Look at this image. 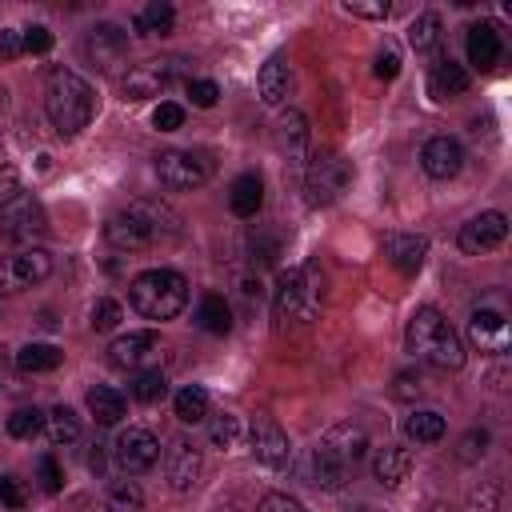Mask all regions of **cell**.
I'll return each mask as SVG.
<instances>
[{"mask_svg": "<svg viewBox=\"0 0 512 512\" xmlns=\"http://www.w3.org/2000/svg\"><path fill=\"white\" fill-rule=\"evenodd\" d=\"M172 236H180V216L160 200H132L120 212H112L104 224V240L120 252H144Z\"/></svg>", "mask_w": 512, "mask_h": 512, "instance_id": "cell-1", "label": "cell"}, {"mask_svg": "<svg viewBox=\"0 0 512 512\" xmlns=\"http://www.w3.org/2000/svg\"><path fill=\"white\" fill-rule=\"evenodd\" d=\"M44 112H48V120L60 136H76L80 128H88V120L96 112L92 84L84 76L68 72V68H52L48 88H44Z\"/></svg>", "mask_w": 512, "mask_h": 512, "instance_id": "cell-2", "label": "cell"}, {"mask_svg": "<svg viewBox=\"0 0 512 512\" xmlns=\"http://www.w3.org/2000/svg\"><path fill=\"white\" fill-rule=\"evenodd\" d=\"M408 352L416 356V360H424V364H432V368H464V340L456 336V328L432 308V304H424V308H416L412 312V320H408Z\"/></svg>", "mask_w": 512, "mask_h": 512, "instance_id": "cell-3", "label": "cell"}, {"mask_svg": "<svg viewBox=\"0 0 512 512\" xmlns=\"http://www.w3.org/2000/svg\"><path fill=\"white\" fill-rule=\"evenodd\" d=\"M316 304H320V276L312 264H296V268H284L276 288H272V320H276V332L284 328H296V324H308L316 316Z\"/></svg>", "mask_w": 512, "mask_h": 512, "instance_id": "cell-4", "label": "cell"}, {"mask_svg": "<svg viewBox=\"0 0 512 512\" xmlns=\"http://www.w3.org/2000/svg\"><path fill=\"white\" fill-rule=\"evenodd\" d=\"M128 300L148 320H172L188 304V280L172 268H148L128 284Z\"/></svg>", "mask_w": 512, "mask_h": 512, "instance_id": "cell-5", "label": "cell"}, {"mask_svg": "<svg viewBox=\"0 0 512 512\" xmlns=\"http://www.w3.org/2000/svg\"><path fill=\"white\" fill-rule=\"evenodd\" d=\"M188 76V60L184 56H164V60H144V64H132L124 76H120V96L140 104V100H152L160 92H168L176 80Z\"/></svg>", "mask_w": 512, "mask_h": 512, "instance_id": "cell-6", "label": "cell"}, {"mask_svg": "<svg viewBox=\"0 0 512 512\" xmlns=\"http://www.w3.org/2000/svg\"><path fill=\"white\" fill-rule=\"evenodd\" d=\"M352 184V164L340 156V152H320L312 156L308 172H304V192H308V204L312 208H324L332 200H340Z\"/></svg>", "mask_w": 512, "mask_h": 512, "instance_id": "cell-7", "label": "cell"}, {"mask_svg": "<svg viewBox=\"0 0 512 512\" xmlns=\"http://www.w3.org/2000/svg\"><path fill=\"white\" fill-rule=\"evenodd\" d=\"M48 232V216L44 204L32 192H16L4 208H0V236L12 244H32Z\"/></svg>", "mask_w": 512, "mask_h": 512, "instance_id": "cell-8", "label": "cell"}, {"mask_svg": "<svg viewBox=\"0 0 512 512\" xmlns=\"http://www.w3.org/2000/svg\"><path fill=\"white\" fill-rule=\"evenodd\" d=\"M52 276V256L44 248H24L0 260V296H20Z\"/></svg>", "mask_w": 512, "mask_h": 512, "instance_id": "cell-9", "label": "cell"}, {"mask_svg": "<svg viewBox=\"0 0 512 512\" xmlns=\"http://www.w3.org/2000/svg\"><path fill=\"white\" fill-rule=\"evenodd\" d=\"M156 176L164 188L172 192H192L200 188L208 176H212V164L200 156V152H188V148H168L156 156Z\"/></svg>", "mask_w": 512, "mask_h": 512, "instance_id": "cell-10", "label": "cell"}, {"mask_svg": "<svg viewBox=\"0 0 512 512\" xmlns=\"http://www.w3.org/2000/svg\"><path fill=\"white\" fill-rule=\"evenodd\" d=\"M112 456H116V464H120L124 472H148V468L160 460V440H156V432L128 424V428L116 436Z\"/></svg>", "mask_w": 512, "mask_h": 512, "instance_id": "cell-11", "label": "cell"}, {"mask_svg": "<svg viewBox=\"0 0 512 512\" xmlns=\"http://www.w3.org/2000/svg\"><path fill=\"white\" fill-rule=\"evenodd\" d=\"M84 56L100 72H116V64H124L128 56V32L120 24H92L84 36Z\"/></svg>", "mask_w": 512, "mask_h": 512, "instance_id": "cell-12", "label": "cell"}, {"mask_svg": "<svg viewBox=\"0 0 512 512\" xmlns=\"http://www.w3.org/2000/svg\"><path fill=\"white\" fill-rule=\"evenodd\" d=\"M164 472H168V484H172L176 492H192L196 480H200V472H204L200 448H196L188 436H176V440L168 444V452H164Z\"/></svg>", "mask_w": 512, "mask_h": 512, "instance_id": "cell-13", "label": "cell"}, {"mask_svg": "<svg viewBox=\"0 0 512 512\" xmlns=\"http://www.w3.org/2000/svg\"><path fill=\"white\" fill-rule=\"evenodd\" d=\"M504 236H508V216L504 212H480L460 228V248L468 256H480V252H492Z\"/></svg>", "mask_w": 512, "mask_h": 512, "instance_id": "cell-14", "label": "cell"}, {"mask_svg": "<svg viewBox=\"0 0 512 512\" xmlns=\"http://www.w3.org/2000/svg\"><path fill=\"white\" fill-rule=\"evenodd\" d=\"M320 452H328L336 464H344V468H356V460L368 452V432L360 428V424H336V428H328L324 436H320V444H316Z\"/></svg>", "mask_w": 512, "mask_h": 512, "instance_id": "cell-15", "label": "cell"}, {"mask_svg": "<svg viewBox=\"0 0 512 512\" xmlns=\"http://www.w3.org/2000/svg\"><path fill=\"white\" fill-rule=\"evenodd\" d=\"M420 168H424L432 180H452V176L464 168V148H460V140H452V136H432V140L420 148Z\"/></svg>", "mask_w": 512, "mask_h": 512, "instance_id": "cell-16", "label": "cell"}, {"mask_svg": "<svg viewBox=\"0 0 512 512\" xmlns=\"http://www.w3.org/2000/svg\"><path fill=\"white\" fill-rule=\"evenodd\" d=\"M160 352V336L156 332H128V336H116L112 340V348H108V364L112 368H120V372H132V368H140L144 360H152Z\"/></svg>", "mask_w": 512, "mask_h": 512, "instance_id": "cell-17", "label": "cell"}, {"mask_svg": "<svg viewBox=\"0 0 512 512\" xmlns=\"http://www.w3.org/2000/svg\"><path fill=\"white\" fill-rule=\"evenodd\" d=\"M248 448H252V456H256L264 468H288V460H292L288 436H284L276 424H268V420H260V424L248 428Z\"/></svg>", "mask_w": 512, "mask_h": 512, "instance_id": "cell-18", "label": "cell"}, {"mask_svg": "<svg viewBox=\"0 0 512 512\" xmlns=\"http://www.w3.org/2000/svg\"><path fill=\"white\" fill-rule=\"evenodd\" d=\"M276 148H280V156L292 168H304V160H308V116L304 112L288 108L280 116V124H276Z\"/></svg>", "mask_w": 512, "mask_h": 512, "instance_id": "cell-19", "label": "cell"}, {"mask_svg": "<svg viewBox=\"0 0 512 512\" xmlns=\"http://www.w3.org/2000/svg\"><path fill=\"white\" fill-rule=\"evenodd\" d=\"M468 340L480 352H504L508 348V320L492 308H476L468 316Z\"/></svg>", "mask_w": 512, "mask_h": 512, "instance_id": "cell-20", "label": "cell"}, {"mask_svg": "<svg viewBox=\"0 0 512 512\" xmlns=\"http://www.w3.org/2000/svg\"><path fill=\"white\" fill-rule=\"evenodd\" d=\"M500 32H496V24H488V20H480V24H472L468 28V64L472 68H480V72H492L496 64H500Z\"/></svg>", "mask_w": 512, "mask_h": 512, "instance_id": "cell-21", "label": "cell"}, {"mask_svg": "<svg viewBox=\"0 0 512 512\" xmlns=\"http://www.w3.org/2000/svg\"><path fill=\"white\" fill-rule=\"evenodd\" d=\"M468 84H472V76L464 72V64H456V60H448V56H440V60L428 68V92H432L436 100H456V96L468 92Z\"/></svg>", "mask_w": 512, "mask_h": 512, "instance_id": "cell-22", "label": "cell"}, {"mask_svg": "<svg viewBox=\"0 0 512 512\" xmlns=\"http://www.w3.org/2000/svg\"><path fill=\"white\" fill-rule=\"evenodd\" d=\"M408 472H412V456H408V448H400V444H384V448H376V456H372V476H376V484H384V488H400V484L408 480Z\"/></svg>", "mask_w": 512, "mask_h": 512, "instance_id": "cell-23", "label": "cell"}, {"mask_svg": "<svg viewBox=\"0 0 512 512\" xmlns=\"http://www.w3.org/2000/svg\"><path fill=\"white\" fill-rule=\"evenodd\" d=\"M256 88H260V100H264L268 108L284 104V100H288V88H292V64H288L280 52H276V56H268V64L260 68Z\"/></svg>", "mask_w": 512, "mask_h": 512, "instance_id": "cell-24", "label": "cell"}, {"mask_svg": "<svg viewBox=\"0 0 512 512\" xmlns=\"http://www.w3.org/2000/svg\"><path fill=\"white\" fill-rule=\"evenodd\" d=\"M228 208L240 216V220H252L260 208H264V180L260 172H240L228 188Z\"/></svg>", "mask_w": 512, "mask_h": 512, "instance_id": "cell-25", "label": "cell"}, {"mask_svg": "<svg viewBox=\"0 0 512 512\" xmlns=\"http://www.w3.org/2000/svg\"><path fill=\"white\" fill-rule=\"evenodd\" d=\"M384 256L392 260L396 272L416 276L420 264H424V256H428V240H424V236H400V232H396V236L384 240Z\"/></svg>", "mask_w": 512, "mask_h": 512, "instance_id": "cell-26", "label": "cell"}, {"mask_svg": "<svg viewBox=\"0 0 512 512\" xmlns=\"http://www.w3.org/2000/svg\"><path fill=\"white\" fill-rule=\"evenodd\" d=\"M88 412L96 416V424H120L124 412H128V404H124V396L116 388L96 384V388H88Z\"/></svg>", "mask_w": 512, "mask_h": 512, "instance_id": "cell-27", "label": "cell"}, {"mask_svg": "<svg viewBox=\"0 0 512 512\" xmlns=\"http://www.w3.org/2000/svg\"><path fill=\"white\" fill-rule=\"evenodd\" d=\"M348 472H352V468H344V464H336L328 452L312 448V456H308V476H312V484H316V488L336 492V488H344V484H348Z\"/></svg>", "mask_w": 512, "mask_h": 512, "instance_id": "cell-28", "label": "cell"}, {"mask_svg": "<svg viewBox=\"0 0 512 512\" xmlns=\"http://www.w3.org/2000/svg\"><path fill=\"white\" fill-rule=\"evenodd\" d=\"M196 324H200L204 332H212V336L232 332V308H228V300L216 296V292H208V296L200 300V308H196Z\"/></svg>", "mask_w": 512, "mask_h": 512, "instance_id": "cell-29", "label": "cell"}, {"mask_svg": "<svg viewBox=\"0 0 512 512\" xmlns=\"http://www.w3.org/2000/svg\"><path fill=\"white\" fill-rule=\"evenodd\" d=\"M60 360H64V352L56 344H24L16 352L20 372H52V368H60Z\"/></svg>", "mask_w": 512, "mask_h": 512, "instance_id": "cell-30", "label": "cell"}, {"mask_svg": "<svg viewBox=\"0 0 512 512\" xmlns=\"http://www.w3.org/2000/svg\"><path fill=\"white\" fill-rule=\"evenodd\" d=\"M172 24H176V8H172L168 0H152V4L136 16V32H140V36H164V32H172Z\"/></svg>", "mask_w": 512, "mask_h": 512, "instance_id": "cell-31", "label": "cell"}, {"mask_svg": "<svg viewBox=\"0 0 512 512\" xmlns=\"http://www.w3.org/2000/svg\"><path fill=\"white\" fill-rule=\"evenodd\" d=\"M404 432H408V440H416V444H436V440L444 436V416L432 412V408H420V412H412V416L404 420Z\"/></svg>", "mask_w": 512, "mask_h": 512, "instance_id": "cell-32", "label": "cell"}, {"mask_svg": "<svg viewBox=\"0 0 512 512\" xmlns=\"http://www.w3.org/2000/svg\"><path fill=\"white\" fill-rule=\"evenodd\" d=\"M44 424H48V440L60 448V444H72L76 436H80V420H76V412L68 408V404H56L48 416H44Z\"/></svg>", "mask_w": 512, "mask_h": 512, "instance_id": "cell-33", "label": "cell"}, {"mask_svg": "<svg viewBox=\"0 0 512 512\" xmlns=\"http://www.w3.org/2000/svg\"><path fill=\"white\" fill-rule=\"evenodd\" d=\"M240 436H244V420H240L236 412L216 416V420H212V428H208V440H212V448H220V452L240 448Z\"/></svg>", "mask_w": 512, "mask_h": 512, "instance_id": "cell-34", "label": "cell"}, {"mask_svg": "<svg viewBox=\"0 0 512 512\" xmlns=\"http://www.w3.org/2000/svg\"><path fill=\"white\" fill-rule=\"evenodd\" d=\"M168 396V376L160 368H148V372H136L132 380V400L140 404H160Z\"/></svg>", "mask_w": 512, "mask_h": 512, "instance_id": "cell-35", "label": "cell"}, {"mask_svg": "<svg viewBox=\"0 0 512 512\" xmlns=\"http://www.w3.org/2000/svg\"><path fill=\"white\" fill-rule=\"evenodd\" d=\"M176 416H180L184 424H200V420L208 416V392H204L200 384L180 388V392H176Z\"/></svg>", "mask_w": 512, "mask_h": 512, "instance_id": "cell-36", "label": "cell"}, {"mask_svg": "<svg viewBox=\"0 0 512 512\" xmlns=\"http://www.w3.org/2000/svg\"><path fill=\"white\" fill-rule=\"evenodd\" d=\"M104 508H108V512H140V508H144L140 484H136V480H116V484L108 488V496H104Z\"/></svg>", "mask_w": 512, "mask_h": 512, "instance_id": "cell-37", "label": "cell"}, {"mask_svg": "<svg viewBox=\"0 0 512 512\" xmlns=\"http://www.w3.org/2000/svg\"><path fill=\"white\" fill-rule=\"evenodd\" d=\"M408 44H412L416 52L436 48V44H440V16H436V12H420V16L408 24Z\"/></svg>", "mask_w": 512, "mask_h": 512, "instance_id": "cell-38", "label": "cell"}, {"mask_svg": "<svg viewBox=\"0 0 512 512\" xmlns=\"http://www.w3.org/2000/svg\"><path fill=\"white\" fill-rule=\"evenodd\" d=\"M40 428H44V412L40 408H16L8 416V436H16V440H32Z\"/></svg>", "mask_w": 512, "mask_h": 512, "instance_id": "cell-39", "label": "cell"}, {"mask_svg": "<svg viewBox=\"0 0 512 512\" xmlns=\"http://www.w3.org/2000/svg\"><path fill=\"white\" fill-rule=\"evenodd\" d=\"M116 324H120V304L108 300V296H100L92 304V332H112Z\"/></svg>", "mask_w": 512, "mask_h": 512, "instance_id": "cell-40", "label": "cell"}, {"mask_svg": "<svg viewBox=\"0 0 512 512\" xmlns=\"http://www.w3.org/2000/svg\"><path fill=\"white\" fill-rule=\"evenodd\" d=\"M344 12L360 16V20H388L392 4L388 0H344Z\"/></svg>", "mask_w": 512, "mask_h": 512, "instance_id": "cell-41", "label": "cell"}, {"mask_svg": "<svg viewBox=\"0 0 512 512\" xmlns=\"http://www.w3.org/2000/svg\"><path fill=\"white\" fill-rule=\"evenodd\" d=\"M152 124H156L160 132H176V128L184 124V108H180L176 100H160L156 112H152Z\"/></svg>", "mask_w": 512, "mask_h": 512, "instance_id": "cell-42", "label": "cell"}, {"mask_svg": "<svg viewBox=\"0 0 512 512\" xmlns=\"http://www.w3.org/2000/svg\"><path fill=\"white\" fill-rule=\"evenodd\" d=\"M488 444H492V436L484 432V428H472V432H464V440H460V460H484V452H488Z\"/></svg>", "mask_w": 512, "mask_h": 512, "instance_id": "cell-43", "label": "cell"}, {"mask_svg": "<svg viewBox=\"0 0 512 512\" xmlns=\"http://www.w3.org/2000/svg\"><path fill=\"white\" fill-rule=\"evenodd\" d=\"M36 472H40V488H44V492H60V488H64V472H60L56 456H40V460H36Z\"/></svg>", "mask_w": 512, "mask_h": 512, "instance_id": "cell-44", "label": "cell"}, {"mask_svg": "<svg viewBox=\"0 0 512 512\" xmlns=\"http://www.w3.org/2000/svg\"><path fill=\"white\" fill-rule=\"evenodd\" d=\"M256 512H308L296 496H288V492H268L260 504H256Z\"/></svg>", "mask_w": 512, "mask_h": 512, "instance_id": "cell-45", "label": "cell"}, {"mask_svg": "<svg viewBox=\"0 0 512 512\" xmlns=\"http://www.w3.org/2000/svg\"><path fill=\"white\" fill-rule=\"evenodd\" d=\"M188 96L196 108H212L220 100V88H216V80H188Z\"/></svg>", "mask_w": 512, "mask_h": 512, "instance_id": "cell-46", "label": "cell"}, {"mask_svg": "<svg viewBox=\"0 0 512 512\" xmlns=\"http://www.w3.org/2000/svg\"><path fill=\"white\" fill-rule=\"evenodd\" d=\"M20 40H24V52H36V56L52 48V32H48L44 24H32V28H24V32H20Z\"/></svg>", "mask_w": 512, "mask_h": 512, "instance_id": "cell-47", "label": "cell"}, {"mask_svg": "<svg viewBox=\"0 0 512 512\" xmlns=\"http://www.w3.org/2000/svg\"><path fill=\"white\" fill-rule=\"evenodd\" d=\"M372 72H376L380 80H392V76L400 72V52H396L392 44H384V48L376 52V64H372Z\"/></svg>", "mask_w": 512, "mask_h": 512, "instance_id": "cell-48", "label": "cell"}, {"mask_svg": "<svg viewBox=\"0 0 512 512\" xmlns=\"http://www.w3.org/2000/svg\"><path fill=\"white\" fill-rule=\"evenodd\" d=\"M420 392H424L420 372H400L396 384H392V396H396V400H412V396H420Z\"/></svg>", "mask_w": 512, "mask_h": 512, "instance_id": "cell-49", "label": "cell"}, {"mask_svg": "<svg viewBox=\"0 0 512 512\" xmlns=\"http://www.w3.org/2000/svg\"><path fill=\"white\" fill-rule=\"evenodd\" d=\"M0 500H4L8 508H24V500H28V496H24L20 476H12V472H8V476H0Z\"/></svg>", "mask_w": 512, "mask_h": 512, "instance_id": "cell-50", "label": "cell"}, {"mask_svg": "<svg viewBox=\"0 0 512 512\" xmlns=\"http://www.w3.org/2000/svg\"><path fill=\"white\" fill-rule=\"evenodd\" d=\"M20 192V172L12 164H0V204H8Z\"/></svg>", "mask_w": 512, "mask_h": 512, "instance_id": "cell-51", "label": "cell"}, {"mask_svg": "<svg viewBox=\"0 0 512 512\" xmlns=\"http://www.w3.org/2000/svg\"><path fill=\"white\" fill-rule=\"evenodd\" d=\"M24 52V40H20V32H12V28H0V60H12V56H20Z\"/></svg>", "mask_w": 512, "mask_h": 512, "instance_id": "cell-52", "label": "cell"}, {"mask_svg": "<svg viewBox=\"0 0 512 512\" xmlns=\"http://www.w3.org/2000/svg\"><path fill=\"white\" fill-rule=\"evenodd\" d=\"M104 444H92V452H88V468L92 472H104V452H100Z\"/></svg>", "mask_w": 512, "mask_h": 512, "instance_id": "cell-53", "label": "cell"}, {"mask_svg": "<svg viewBox=\"0 0 512 512\" xmlns=\"http://www.w3.org/2000/svg\"><path fill=\"white\" fill-rule=\"evenodd\" d=\"M424 512H448V508H444V504H432V508H424Z\"/></svg>", "mask_w": 512, "mask_h": 512, "instance_id": "cell-54", "label": "cell"}]
</instances>
